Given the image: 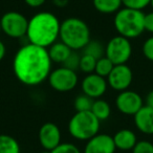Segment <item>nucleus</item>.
Segmentation results:
<instances>
[{"instance_id": "nucleus-7", "label": "nucleus", "mask_w": 153, "mask_h": 153, "mask_svg": "<svg viewBox=\"0 0 153 153\" xmlns=\"http://www.w3.org/2000/svg\"><path fill=\"white\" fill-rule=\"evenodd\" d=\"M1 30L7 37L20 39L26 36L28 27V20L24 15L18 12H7L0 18Z\"/></svg>"}, {"instance_id": "nucleus-31", "label": "nucleus", "mask_w": 153, "mask_h": 153, "mask_svg": "<svg viewBox=\"0 0 153 153\" xmlns=\"http://www.w3.org/2000/svg\"><path fill=\"white\" fill-rule=\"evenodd\" d=\"M146 106L153 108V90H151L146 97Z\"/></svg>"}, {"instance_id": "nucleus-21", "label": "nucleus", "mask_w": 153, "mask_h": 153, "mask_svg": "<svg viewBox=\"0 0 153 153\" xmlns=\"http://www.w3.org/2000/svg\"><path fill=\"white\" fill-rule=\"evenodd\" d=\"M114 67V64L106 57L100 58V59L97 61V64H96V69H94V72L99 76H103V78H107L109 76V74L111 72V70L113 69Z\"/></svg>"}, {"instance_id": "nucleus-5", "label": "nucleus", "mask_w": 153, "mask_h": 153, "mask_svg": "<svg viewBox=\"0 0 153 153\" xmlns=\"http://www.w3.org/2000/svg\"><path fill=\"white\" fill-rule=\"evenodd\" d=\"M101 122L91 111H76L68 123V132L78 140H90L100 131Z\"/></svg>"}, {"instance_id": "nucleus-19", "label": "nucleus", "mask_w": 153, "mask_h": 153, "mask_svg": "<svg viewBox=\"0 0 153 153\" xmlns=\"http://www.w3.org/2000/svg\"><path fill=\"white\" fill-rule=\"evenodd\" d=\"M20 145L12 135L0 134V153H20Z\"/></svg>"}, {"instance_id": "nucleus-24", "label": "nucleus", "mask_w": 153, "mask_h": 153, "mask_svg": "<svg viewBox=\"0 0 153 153\" xmlns=\"http://www.w3.org/2000/svg\"><path fill=\"white\" fill-rule=\"evenodd\" d=\"M122 2L125 7L142 11L151 4V0H122Z\"/></svg>"}, {"instance_id": "nucleus-33", "label": "nucleus", "mask_w": 153, "mask_h": 153, "mask_svg": "<svg viewBox=\"0 0 153 153\" xmlns=\"http://www.w3.org/2000/svg\"><path fill=\"white\" fill-rule=\"evenodd\" d=\"M41 153H51V152H49V151H46V150H44V151H43V152H41Z\"/></svg>"}, {"instance_id": "nucleus-11", "label": "nucleus", "mask_w": 153, "mask_h": 153, "mask_svg": "<svg viewBox=\"0 0 153 153\" xmlns=\"http://www.w3.org/2000/svg\"><path fill=\"white\" fill-rule=\"evenodd\" d=\"M39 143L46 151H53L61 144V130L55 123H45L41 126L38 133Z\"/></svg>"}, {"instance_id": "nucleus-20", "label": "nucleus", "mask_w": 153, "mask_h": 153, "mask_svg": "<svg viewBox=\"0 0 153 153\" xmlns=\"http://www.w3.org/2000/svg\"><path fill=\"white\" fill-rule=\"evenodd\" d=\"M82 51H83L84 55H89L96 58L97 60L105 56V47L98 40H90Z\"/></svg>"}, {"instance_id": "nucleus-2", "label": "nucleus", "mask_w": 153, "mask_h": 153, "mask_svg": "<svg viewBox=\"0 0 153 153\" xmlns=\"http://www.w3.org/2000/svg\"><path fill=\"white\" fill-rule=\"evenodd\" d=\"M61 22L49 12H39L28 20L26 37L30 43L48 48L59 38Z\"/></svg>"}, {"instance_id": "nucleus-10", "label": "nucleus", "mask_w": 153, "mask_h": 153, "mask_svg": "<svg viewBox=\"0 0 153 153\" xmlns=\"http://www.w3.org/2000/svg\"><path fill=\"white\" fill-rule=\"evenodd\" d=\"M115 105L117 110L126 115H134L144 106L142 97L137 92L128 89L117 94Z\"/></svg>"}, {"instance_id": "nucleus-16", "label": "nucleus", "mask_w": 153, "mask_h": 153, "mask_svg": "<svg viewBox=\"0 0 153 153\" xmlns=\"http://www.w3.org/2000/svg\"><path fill=\"white\" fill-rule=\"evenodd\" d=\"M47 51H48V55L51 62L61 64H63L74 51L62 41H56L53 44H51L47 48Z\"/></svg>"}, {"instance_id": "nucleus-35", "label": "nucleus", "mask_w": 153, "mask_h": 153, "mask_svg": "<svg viewBox=\"0 0 153 153\" xmlns=\"http://www.w3.org/2000/svg\"><path fill=\"white\" fill-rule=\"evenodd\" d=\"M151 7H152V9H153V0H151Z\"/></svg>"}, {"instance_id": "nucleus-8", "label": "nucleus", "mask_w": 153, "mask_h": 153, "mask_svg": "<svg viewBox=\"0 0 153 153\" xmlns=\"http://www.w3.org/2000/svg\"><path fill=\"white\" fill-rule=\"evenodd\" d=\"M47 80H48L51 87L59 92L71 91L72 89L76 88L79 82L76 72L64 66L51 70Z\"/></svg>"}, {"instance_id": "nucleus-25", "label": "nucleus", "mask_w": 153, "mask_h": 153, "mask_svg": "<svg viewBox=\"0 0 153 153\" xmlns=\"http://www.w3.org/2000/svg\"><path fill=\"white\" fill-rule=\"evenodd\" d=\"M51 153H82L76 145L71 143H61L57 148H55Z\"/></svg>"}, {"instance_id": "nucleus-18", "label": "nucleus", "mask_w": 153, "mask_h": 153, "mask_svg": "<svg viewBox=\"0 0 153 153\" xmlns=\"http://www.w3.org/2000/svg\"><path fill=\"white\" fill-rule=\"evenodd\" d=\"M90 111L94 113V117L100 122L106 121L107 119H109L111 114L110 105L108 104V102L102 100V99H97V100L94 101V104H92Z\"/></svg>"}, {"instance_id": "nucleus-32", "label": "nucleus", "mask_w": 153, "mask_h": 153, "mask_svg": "<svg viewBox=\"0 0 153 153\" xmlns=\"http://www.w3.org/2000/svg\"><path fill=\"white\" fill-rule=\"evenodd\" d=\"M5 53H7V47H5L4 43L0 40V61H2L3 58L5 56Z\"/></svg>"}, {"instance_id": "nucleus-9", "label": "nucleus", "mask_w": 153, "mask_h": 153, "mask_svg": "<svg viewBox=\"0 0 153 153\" xmlns=\"http://www.w3.org/2000/svg\"><path fill=\"white\" fill-rule=\"evenodd\" d=\"M133 80L132 70L127 64L114 65L113 69L107 76V83L117 91H124L129 88Z\"/></svg>"}, {"instance_id": "nucleus-17", "label": "nucleus", "mask_w": 153, "mask_h": 153, "mask_svg": "<svg viewBox=\"0 0 153 153\" xmlns=\"http://www.w3.org/2000/svg\"><path fill=\"white\" fill-rule=\"evenodd\" d=\"M94 7L99 13L113 14L121 10L122 0H94Z\"/></svg>"}, {"instance_id": "nucleus-23", "label": "nucleus", "mask_w": 153, "mask_h": 153, "mask_svg": "<svg viewBox=\"0 0 153 153\" xmlns=\"http://www.w3.org/2000/svg\"><path fill=\"white\" fill-rule=\"evenodd\" d=\"M97 61H98V60H97L96 58L91 57V56H89V55H84V53H82L81 59H80L79 69L87 74H92V72H94V69H96Z\"/></svg>"}, {"instance_id": "nucleus-30", "label": "nucleus", "mask_w": 153, "mask_h": 153, "mask_svg": "<svg viewBox=\"0 0 153 153\" xmlns=\"http://www.w3.org/2000/svg\"><path fill=\"white\" fill-rule=\"evenodd\" d=\"M45 1H46V0H24V2H25L28 7H34V9L42 7L45 3Z\"/></svg>"}, {"instance_id": "nucleus-22", "label": "nucleus", "mask_w": 153, "mask_h": 153, "mask_svg": "<svg viewBox=\"0 0 153 153\" xmlns=\"http://www.w3.org/2000/svg\"><path fill=\"white\" fill-rule=\"evenodd\" d=\"M94 99L86 96L85 94H80L74 100V107L76 109V111H90L92 104H94Z\"/></svg>"}, {"instance_id": "nucleus-3", "label": "nucleus", "mask_w": 153, "mask_h": 153, "mask_svg": "<svg viewBox=\"0 0 153 153\" xmlns=\"http://www.w3.org/2000/svg\"><path fill=\"white\" fill-rule=\"evenodd\" d=\"M59 38L60 41L74 51L83 49L91 40L89 26L85 21L76 17H69L61 22Z\"/></svg>"}, {"instance_id": "nucleus-27", "label": "nucleus", "mask_w": 153, "mask_h": 153, "mask_svg": "<svg viewBox=\"0 0 153 153\" xmlns=\"http://www.w3.org/2000/svg\"><path fill=\"white\" fill-rule=\"evenodd\" d=\"M132 153H153V144L148 140H140L132 149Z\"/></svg>"}, {"instance_id": "nucleus-1", "label": "nucleus", "mask_w": 153, "mask_h": 153, "mask_svg": "<svg viewBox=\"0 0 153 153\" xmlns=\"http://www.w3.org/2000/svg\"><path fill=\"white\" fill-rule=\"evenodd\" d=\"M51 60L45 47L26 43L16 53L13 70L18 81L26 86H36L48 79Z\"/></svg>"}, {"instance_id": "nucleus-14", "label": "nucleus", "mask_w": 153, "mask_h": 153, "mask_svg": "<svg viewBox=\"0 0 153 153\" xmlns=\"http://www.w3.org/2000/svg\"><path fill=\"white\" fill-rule=\"evenodd\" d=\"M136 128L144 134H153V108L143 106L133 115Z\"/></svg>"}, {"instance_id": "nucleus-28", "label": "nucleus", "mask_w": 153, "mask_h": 153, "mask_svg": "<svg viewBox=\"0 0 153 153\" xmlns=\"http://www.w3.org/2000/svg\"><path fill=\"white\" fill-rule=\"evenodd\" d=\"M143 53L149 60L153 62V37L148 38L143 44Z\"/></svg>"}, {"instance_id": "nucleus-6", "label": "nucleus", "mask_w": 153, "mask_h": 153, "mask_svg": "<svg viewBox=\"0 0 153 153\" xmlns=\"http://www.w3.org/2000/svg\"><path fill=\"white\" fill-rule=\"evenodd\" d=\"M132 55V45L130 39L123 36H115L109 40L105 47V56L114 65L126 64Z\"/></svg>"}, {"instance_id": "nucleus-26", "label": "nucleus", "mask_w": 153, "mask_h": 153, "mask_svg": "<svg viewBox=\"0 0 153 153\" xmlns=\"http://www.w3.org/2000/svg\"><path fill=\"white\" fill-rule=\"evenodd\" d=\"M80 59H81V56H79L76 53H74V51L71 53V55L68 57V59L63 63V66L76 71L80 67Z\"/></svg>"}, {"instance_id": "nucleus-15", "label": "nucleus", "mask_w": 153, "mask_h": 153, "mask_svg": "<svg viewBox=\"0 0 153 153\" xmlns=\"http://www.w3.org/2000/svg\"><path fill=\"white\" fill-rule=\"evenodd\" d=\"M112 137L117 149L122 151L132 150L136 145V143H137L135 133L130 129L119 130Z\"/></svg>"}, {"instance_id": "nucleus-29", "label": "nucleus", "mask_w": 153, "mask_h": 153, "mask_svg": "<svg viewBox=\"0 0 153 153\" xmlns=\"http://www.w3.org/2000/svg\"><path fill=\"white\" fill-rule=\"evenodd\" d=\"M145 30L153 34V12L145 15Z\"/></svg>"}, {"instance_id": "nucleus-12", "label": "nucleus", "mask_w": 153, "mask_h": 153, "mask_svg": "<svg viewBox=\"0 0 153 153\" xmlns=\"http://www.w3.org/2000/svg\"><path fill=\"white\" fill-rule=\"evenodd\" d=\"M107 86H108V83L106 79L97 74L96 72L88 74L81 83L83 94L90 97L94 100L101 99V97L104 96L107 90Z\"/></svg>"}, {"instance_id": "nucleus-13", "label": "nucleus", "mask_w": 153, "mask_h": 153, "mask_svg": "<svg viewBox=\"0 0 153 153\" xmlns=\"http://www.w3.org/2000/svg\"><path fill=\"white\" fill-rule=\"evenodd\" d=\"M117 147L113 137L105 133H98L87 140L83 153H114Z\"/></svg>"}, {"instance_id": "nucleus-34", "label": "nucleus", "mask_w": 153, "mask_h": 153, "mask_svg": "<svg viewBox=\"0 0 153 153\" xmlns=\"http://www.w3.org/2000/svg\"><path fill=\"white\" fill-rule=\"evenodd\" d=\"M2 33V30H1V23H0V34Z\"/></svg>"}, {"instance_id": "nucleus-4", "label": "nucleus", "mask_w": 153, "mask_h": 153, "mask_svg": "<svg viewBox=\"0 0 153 153\" xmlns=\"http://www.w3.org/2000/svg\"><path fill=\"white\" fill-rule=\"evenodd\" d=\"M113 24L120 36L137 38L145 30V14L138 10L124 7L115 13Z\"/></svg>"}]
</instances>
